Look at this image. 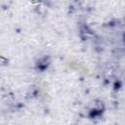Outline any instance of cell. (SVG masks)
Returning <instances> with one entry per match:
<instances>
[{"label":"cell","mask_w":125,"mask_h":125,"mask_svg":"<svg viewBox=\"0 0 125 125\" xmlns=\"http://www.w3.org/2000/svg\"><path fill=\"white\" fill-rule=\"evenodd\" d=\"M48 64H49L48 59L45 57V58H43L42 60H40V62H38V68H40V69H45V68L48 66Z\"/></svg>","instance_id":"1"}]
</instances>
